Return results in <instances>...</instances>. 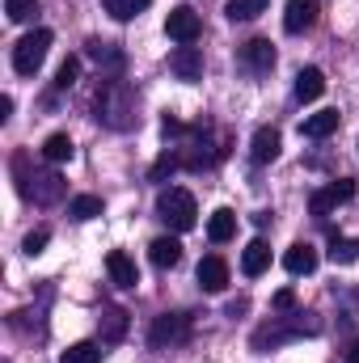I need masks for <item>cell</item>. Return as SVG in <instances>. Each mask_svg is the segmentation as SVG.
I'll use <instances>...</instances> for the list:
<instances>
[{
  "mask_svg": "<svg viewBox=\"0 0 359 363\" xmlns=\"http://www.w3.org/2000/svg\"><path fill=\"white\" fill-rule=\"evenodd\" d=\"M93 110H97V123L110 127V131H131L136 127V89L118 77L101 81L97 85V97H93Z\"/></svg>",
  "mask_w": 359,
  "mask_h": 363,
  "instance_id": "6da1fadb",
  "label": "cell"
},
{
  "mask_svg": "<svg viewBox=\"0 0 359 363\" xmlns=\"http://www.w3.org/2000/svg\"><path fill=\"white\" fill-rule=\"evenodd\" d=\"M304 334H321V321H317L313 313H292V317H275L270 325L254 330L250 347H254V351H267V347L292 342V338H304Z\"/></svg>",
  "mask_w": 359,
  "mask_h": 363,
  "instance_id": "7a4b0ae2",
  "label": "cell"
},
{
  "mask_svg": "<svg viewBox=\"0 0 359 363\" xmlns=\"http://www.w3.org/2000/svg\"><path fill=\"white\" fill-rule=\"evenodd\" d=\"M157 216L174 228V233H190L194 220H199V207H194V194L182 190V186H170L157 194Z\"/></svg>",
  "mask_w": 359,
  "mask_h": 363,
  "instance_id": "3957f363",
  "label": "cell"
},
{
  "mask_svg": "<svg viewBox=\"0 0 359 363\" xmlns=\"http://www.w3.org/2000/svg\"><path fill=\"white\" fill-rule=\"evenodd\" d=\"M13 174H17L21 194L34 199V203H43V207H51V203L64 199V178H60V174H26V157H21V152L13 157Z\"/></svg>",
  "mask_w": 359,
  "mask_h": 363,
  "instance_id": "277c9868",
  "label": "cell"
},
{
  "mask_svg": "<svg viewBox=\"0 0 359 363\" xmlns=\"http://www.w3.org/2000/svg\"><path fill=\"white\" fill-rule=\"evenodd\" d=\"M51 43H55V34H51V30H30V34L13 47V68H17V77H34V72L43 68V60H47Z\"/></svg>",
  "mask_w": 359,
  "mask_h": 363,
  "instance_id": "5b68a950",
  "label": "cell"
},
{
  "mask_svg": "<svg viewBox=\"0 0 359 363\" xmlns=\"http://www.w3.org/2000/svg\"><path fill=\"white\" fill-rule=\"evenodd\" d=\"M190 334V321L182 317V313H161L157 321H153V330H148V342L157 347V351H165V347H174Z\"/></svg>",
  "mask_w": 359,
  "mask_h": 363,
  "instance_id": "8992f818",
  "label": "cell"
},
{
  "mask_svg": "<svg viewBox=\"0 0 359 363\" xmlns=\"http://www.w3.org/2000/svg\"><path fill=\"white\" fill-rule=\"evenodd\" d=\"M165 34H170L178 47H194V38L203 34V21H199L194 9H170V17H165Z\"/></svg>",
  "mask_w": 359,
  "mask_h": 363,
  "instance_id": "52a82bcc",
  "label": "cell"
},
{
  "mask_svg": "<svg viewBox=\"0 0 359 363\" xmlns=\"http://www.w3.org/2000/svg\"><path fill=\"white\" fill-rule=\"evenodd\" d=\"M351 199H355V182L338 178V182H330L326 190H317V194L309 199V207H313V216H330L338 203H351Z\"/></svg>",
  "mask_w": 359,
  "mask_h": 363,
  "instance_id": "ba28073f",
  "label": "cell"
},
{
  "mask_svg": "<svg viewBox=\"0 0 359 363\" xmlns=\"http://www.w3.org/2000/svg\"><path fill=\"white\" fill-rule=\"evenodd\" d=\"M170 72L178 81H199L203 77V51L199 47H174L170 51Z\"/></svg>",
  "mask_w": 359,
  "mask_h": 363,
  "instance_id": "9c48e42d",
  "label": "cell"
},
{
  "mask_svg": "<svg viewBox=\"0 0 359 363\" xmlns=\"http://www.w3.org/2000/svg\"><path fill=\"white\" fill-rule=\"evenodd\" d=\"M241 64H245L254 77H267L270 68H275V47H270L267 38H250V43L241 47Z\"/></svg>",
  "mask_w": 359,
  "mask_h": 363,
  "instance_id": "30bf717a",
  "label": "cell"
},
{
  "mask_svg": "<svg viewBox=\"0 0 359 363\" xmlns=\"http://www.w3.org/2000/svg\"><path fill=\"white\" fill-rule=\"evenodd\" d=\"M85 55H89L97 68H106V72H123V64H127V55L118 51V43H106V38H89L85 43Z\"/></svg>",
  "mask_w": 359,
  "mask_h": 363,
  "instance_id": "8fae6325",
  "label": "cell"
},
{
  "mask_svg": "<svg viewBox=\"0 0 359 363\" xmlns=\"http://www.w3.org/2000/svg\"><path fill=\"white\" fill-rule=\"evenodd\" d=\"M279 148H283L279 131H275V127H258L254 140H250V161H254V165H270V161L279 157Z\"/></svg>",
  "mask_w": 359,
  "mask_h": 363,
  "instance_id": "7c38bea8",
  "label": "cell"
},
{
  "mask_svg": "<svg viewBox=\"0 0 359 363\" xmlns=\"http://www.w3.org/2000/svg\"><path fill=\"white\" fill-rule=\"evenodd\" d=\"M313 21H317V0H287V13H283L287 34H304Z\"/></svg>",
  "mask_w": 359,
  "mask_h": 363,
  "instance_id": "4fadbf2b",
  "label": "cell"
},
{
  "mask_svg": "<svg viewBox=\"0 0 359 363\" xmlns=\"http://www.w3.org/2000/svg\"><path fill=\"white\" fill-rule=\"evenodd\" d=\"M199 287H203V291H224V287H228V262H224L220 254H207V258L199 262Z\"/></svg>",
  "mask_w": 359,
  "mask_h": 363,
  "instance_id": "5bb4252c",
  "label": "cell"
},
{
  "mask_svg": "<svg viewBox=\"0 0 359 363\" xmlns=\"http://www.w3.org/2000/svg\"><path fill=\"white\" fill-rule=\"evenodd\" d=\"M106 271H110V283H114V287H136V283H140L136 262H131L123 250H110V254H106Z\"/></svg>",
  "mask_w": 359,
  "mask_h": 363,
  "instance_id": "9a60e30c",
  "label": "cell"
},
{
  "mask_svg": "<svg viewBox=\"0 0 359 363\" xmlns=\"http://www.w3.org/2000/svg\"><path fill=\"white\" fill-rule=\"evenodd\" d=\"M338 123H343L338 110H317V114H309V118L300 123V135H309V140H326V135L338 131Z\"/></svg>",
  "mask_w": 359,
  "mask_h": 363,
  "instance_id": "2e32d148",
  "label": "cell"
},
{
  "mask_svg": "<svg viewBox=\"0 0 359 363\" xmlns=\"http://www.w3.org/2000/svg\"><path fill=\"white\" fill-rule=\"evenodd\" d=\"M283 267H287V274H313L317 271V250H313L309 241H296V245L283 254Z\"/></svg>",
  "mask_w": 359,
  "mask_h": 363,
  "instance_id": "e0dca14e",
  "label": "cell"
},
{
  "mask_svg": "<svg viewBox=\"0 0 359 363\" xmlns=\"http://www.w3.org/2000/svg\"><path fill=\"white\" fill-rule=\"evenodd\" d=\"M148 258H153V267H161V271L178 267L182 262V241L178 237H157V241L148 245Z\"/></svg>",
  "mask_w": 359,
  "mask_h": 363,
  "instance_id": "ac0fdd59",
  "label": "cell"
},
{
  "mask_svg": "<svg viewBox=\"0 0 359 363\" xmlns=\"http://www.w3.org/2000/svg\"><path fill=\"white\" fill-rule=\"evenodd\" d=\"M321 93H326L321 68H300V72H296V101H317Z\"/></svg>",
  "mask_w": 359,
  "mask_h": 363,
  "instance_id": "d6986e66",
  "label": "cell"
},
{
  "mask_svg": "<svg viewBox=\"0 0 359 363\" xmlns=\"http://www.w3.org/2000/svg\"><path fill=\"white\" fill-rule=\"evenodd\" d=\"M267 267H270V245L258 237V241H250V245H245V254H241V271L250 274V279H258Z\"/></svg>",
  "mask_w": 359,
  "mask_h": 363,
  "instance_id": "ffe728a7",
  "label": "cell"
},
{
  "mask_svg": "<svg viewBox=\"0 0 359 363\" xmlns=\"http://www.w3.org/2000/svg\"><path fill=\"white\" fill-rule=\"evenodd\" d=\"M207 237H211L216 245H224V241H233V237H237V216H233L228 207H220V211H211V220H207Z\"/></svg>",
  "mask_w": 359,
  "mask_h": 363,
  "instance_id": "44dd1931",
  "label": "cell"
},
{
  "mask_svg": "<svg viewBox=\"0 0 359 363\" xmlns=\"http://www.w3.org/2000/svg\"><path fill=\"white\" fill-rule=\"evenodd\" d=\"M72 140L64 135V131H55V135H47L43 140V161H51V165H64V161H72Z\"/></svg>",
  "mask_w": 359,
  "mask_h": 363,
  "instance_id": "7402d4cb",
  "label": "cell"
},
{
  "mask_svg": "<svg viewBox=\"0 0 359 363\" xmlns=\"http://www.w3.org/2000/svg\"><path fill=\"white\" fill-rule=\"evenodd\" d=\"M127 338V313L123 308H106L101 313V342H123Z\"/></svg>",
  "mask_w": 359,
  "mask_h": 363,
  "instance_id": "603a6c76",
  "label": "cell"
},
{
  "mask_svg": "<svg viewBox=\"0 0 359 363\" xmlns=\"http://www.w3.org/2000/svg\"><path fill=\"white\" fill-rule=\"evenodd\" d=\"M330 262H334V267L359 262V237H334V241H330Z\"/></svg>",
  "mask_w": 359,
  "mask_h": 363,
  "instance_id": "cb8c5ba5",
  "label": "cell"
},
{
  "mask_svg": "<svg viewBox=\"0 0 359 363\" xmlns=\"http://www.w3.org/2000/svg\"><path fill=\"white\" fill-rule=\"evenodd\" d=\"M267 4L270 0H228L224 13H228V21H254V17L267 13Z\"/></svg>",
  "mask_w": 359,
  "mask_h": 363,
  "instance_id": "d4e9b609",
  "label": "cell"
},
{
  "mask_svg": "<svg viewBox=\"0 0 359 363\" xmlns=\"http://www.w3.org/2000/svg\"><path fill=\"white\" fill-rule=\"evenodd\" d=\"M101 342H72L64 355H60V363H101Z\"/></svg>",
  "mask_w": 359,
  "mask_h": 363,
  "instance_id": "484cf974",
  "label": "cell"
},
{
  "mask_svg": "<svg viewBox=\"0 0 359 363\" xmlns=\"http://www.w3.org/2000/svg\"><path fill=\"white\" fill-rule=\"evenodd\" d=\"M106 4V13L114 17V21H131V17H140L153 0H101Z\"/></svg>",
  "mask_w": 359,
  "mask_h": 363,
  "instance_id": "4316f807",
  "label": "cell"
},
{
  "mask_svg": "<svg viewBox=\"0 0 359 363\" xmlns=\"http://www.w3.org/2000/svg\"><path fill=\"white\" fill-rule=\"evenodd\" d=\"M68 216H72V220H93V216H101V199H97V194H77V199L68 203Z\"/></svg>",
  "mask_w": 359,
  "mask_h": 363,
  "instance_id": "83f0119b",
  "label": "cell"
},
{
  "mask_svg": "<svg viewBox=\"0 0 359 363\" xmlns=\"http://www.w3.org/2000/svg\"><path fill=\"white\" fill-rule=\"evenodd\" d=\"M9 21H34L38 17V0H4Z\"/></svg>",
  "mask_w": 359,
  "mask_h": 363,
  "instance_id": "f1b7e54d",
  "label": "cell"
},
{
  "mask_svg": "<svg viewBox=\"0 0 359 363\" xmlns=\"http://www.w3.org/2000/svg\"><path fill=\"white\" fill-rule=\"evenodd\" d=\"M77 77H81V60H77V55H68V60L60 64V72H55V89H72V85H77Z\"/></svg>",
  "mask_w": 359,
  "mask_h": 363,
  "instance_id": "f546056e",
  "label": "cell"
},
{
  "mask_svg": "<svg viewBox=\"0 0 359 363\" xmlns=\"http://www.w3.org/2000/svg\"><path fill=\"white\" fill-rule=\"evenodd\" d=\"M178 165H182V152H178V148H174V152H161V161L153 165V182H165L174 169H178Z\"/></svg>",
  "mask_w": 359,
  "mask_h": 363,
  "instance_id": "4dcf8cb0",
  "label": "cell"
},
{
  "mask_svg": "<svg viewBox=\"0 0 359 363\" xmlns=\"http://www.w3.org/2000/svg\"><path fill=\"white\" fill-rule=\"evenodd\" d=\"M47 241H51V233H47V228H34V233H30V237L21 241V250H26L30 258H38V254L47 250Z\"/></svg>",
  "mask_w": 359,
  "mask_h": 363,
  "instance_id": "1f68e13d",
  "label": "cell"
},
{
  "mask_svg": "<svg viewBox=\"0 0 359 363\" xmlns=\"http://www.w3.org/2000/svg\"><path fill=\"white\" fill-rule=\"evenodd\" d=\"M275 308H283V313H292V308H296V296H292L287 287H283V291H275Z\"/></svg>",
  "mask_w": 359,
  "mask_h": 363,
  "instance_id": "d6a6232c",
  "label": "cell"
},
{
  "mask_svg": "<svg viewBox=\"0 0 359 363\" xmlns=\"http://www.w3.org/2000/svg\"><path fill=\"white\" fill-rule=\"evenodd\" d=\"M9 114H13V97H0V123H4Z\"/></svg>",
  "mask_w": 359,
  "mask_h": 363,
  "instance_id": "836d02e7",
  "label": "cell"
},
{
  "mask_svg": "<svg viewBox=\"0 0 359 363\" xmlns=\"http://www.w3.org/2000/svg\"><path fill=\"white\" fill-rule=\"evenodd\" d=\"M347 359H351V363H359V342L351 347V355H347Z\"/></svg>",
  "mask_w": 359,
  "mask_h": 363,
  "instance_id": "e575fe53",
  "label": "cell"
}]
</instances>
